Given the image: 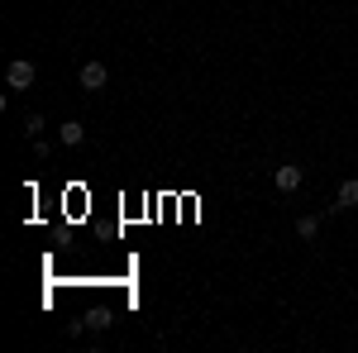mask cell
<instances>
[{
  "mask_svg": "<svg viewBox=\"0 0 358 353\" xmlns=\"http://www.w3.org/2000/svg\"><path fill=\"white\" fill-rule=\"evenodd\" d=\"M34 77H38V67H34L29 57H15V62L5 67V82H10V91H24V86H34Z\"/></svg>",
  "mask_w": 358,
  "mask_h": 353,
  "instance_id": "1",
  "label": "cell"
},
{
  "mask_svg": "<svg viewBox=\"0 0 358 353\" xmlns=\"http://www.w3.org/2000/svg\"><path fill=\"white\" fill-rule=\"evenodd\" d=\"M106 77H110V72H106V62H86V67H82V86H86V91H101Z\"/></svg>",
  "mask_w": 358,
  "mask_h": 353,
  "instance_id": "2",
  "label": "cell"
},
{
  "mask_svg": "<svg viewBox=\"0 0 358 353\" xmlns=\"http://www.w3.org/2000/svg\"><path fill=\"white\" fill-rule=\"evenodd\" d=\"M354 206H358V177H349L339 187V196H334V210H354Z\"/></svg>",
  "mask_w": 358,
  "mask_h": 353,
  "instance_id": "3",
  "label": "cell"
},
{
  "mask_svg": "<svg viewBox=\"0 0 358 353\" xmlns=\"http://www.w3.org/2000/svg\"><path fill=\"white\" fill-rule=\"evenodd\" d=\"M273 182H277V191H296L301 187V167H277Z\"/></svg>",
  "mask_w": 358,
  "mask_h": 353,
  "instance_id": "4",
  "label": "cell"
},
{
  "mask_svg": "<svg viewBox=\"0 0 358 353\" xmlns=\"http://www.w3.org/2000/svg\"><path fill=\"white\" fill-rule=\"evenodd\" d=\"M57 138H62L67 148H77V143H82V138H86V129H82V124H77V120H67V124L57 129Z\"/></svg>",
  "mask_w": 358,
  "mask_h": 353,
  "instance_id": "5",
  "label": "cell"
},
{
  "mask_svg": "<svg viewBox=\"0 0 358 353\" xmlns=\"http://www.w3.org/2000/svg\"><path fill=\"white\" fill-rule=\"evenodd\" d=\"M315 234H320V219H315V215L296 219V239H315Z\"/></svg>",
  "mask_w": 358,
  "mask_h": 353,
  "instance_id": "6",
  "label": "cell"
},
{
  "mask_svg": "<svg viewBox=\"0 0 358 353\" xmlns=\"http://www.w3.org/2000/svg\"><path fill=\"white\" fill-rule=\"evenodd\" d=\"M110 325V315H101V310H96V315H86V329H106Z\"/></svg>",
  "mask_w": 358,
  "mask_h": 353,
  "instance_id": "7",
  "label": "cell"
}]
</instances>
